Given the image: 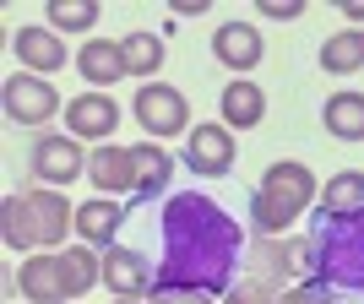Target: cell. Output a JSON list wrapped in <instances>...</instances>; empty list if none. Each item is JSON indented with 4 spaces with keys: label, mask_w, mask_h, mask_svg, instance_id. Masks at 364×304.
<instances>
[{
    "label": "cell",
    "mask_w": 364,
    "mask_h": 304,
    "mask_svg": "<svg viewBox=\"0 0 364 304\" xmlns=\"http://www.w3.org/2000/svg\"><path fill=\"white\" fill-rule=\"evenodd\" d=\"M152 304H213V293H201V288H152Z\"/></svg>",
    "instance_id": "27"
},
{
    "label": "cell",
    "mask_w": 364,
    "mask_h": 304,
    "mask_svg": "<svg viewBox=\"0 0 364 304\" xmlns=\"http://www.w3.org/2000/svg\"><path fill=\"white\" fill-rule=\"evenodd\" d=\"M131 158H136V196H131V212H141V207H152V201L168 196L174 158H168V147H158V141H136Z\"/></svg>",
    "instance_id": "9"
},
{
    "label": "cell",
    "mask_w": 364,
    "mask_h": 304,
    "mask_svg": "<svg viewBox=\"0 0 364 304\" xmlns=\"http://www.w3.org/2000/svg\"><path fill=\"white\" fill-rule=\"evenodd\" d=\"M120 223H125V207H120V201H104V196H98V201H82V207H76V228H82V239L98 244V250L114 244Z\"/></svg>",
    "instance_id": "17"
},
{
    "label": "cell",
    "mask_w": 364,
    "mask_h": 304,
    "mask_svg": "<svg viewBox=\"0 0 364 304\" xmlns=\"http://www.w3.org/2000/svg\"><path fill=\"white\" fill-rule=\"evenodd\" d=\"M158 239H164V256H158V283L152 288H201V293H228L234 277H240L245 261V228L218 207L213 196H196V190H168L158 201Z\"/></svg>",
    "instance_id": "1"
},
{
    "label": "cell",
    "mask_w": 364,
    "mask_h": 304,
    "mask_svg": "<svg viewBox=\"0 0 364 304\" xmlns=\"http://www.w3.org/2000/svg\"><path fill=\"white\" fill-rule=\"evenodd\" d=\"M76 71L87 76L92 87H114L120 76H131L125 71V49L109 44V38H87V44L76 49Z\"/></svg>",
    "instance_id": "15"
},
{
    "label": "cell",
    "mask_w": 364,
    "mask_h": 304,
    "mask_svg": "<svg viewBox=\"0 0 364 304\" xmlns=\"http://www.w3.org/2000/svg\"><path fill=\"white\" fill-rule=\"evenodd\" d=\"M213 55L228 65V71H250V65H261V33L250 28V22H223V28L213 33Z\"/></svg>",
    "instance_id": "14"
},
{
    "label": "cell",
    "mask_w": 364,
    "mask_h": 304,
    "mask_svg": "<svg viewBox=\"0 0 364 304\" xmlns=\"http://www.w3.org/2000/svg\"><path fill=\"white\" fill-rule=\"evenodd\" d=\"M261 304H283V299H261Z\"/></svg>",
    "instance_id": "33"
},
{
    "label": "cell",
    "mask_w": 364,
    "mask_h": 304,
    "mask_svg": "<svg viewBox=\"0 0 364 304\" xmlns=\"http://www.w3.org/2000/svg\"><path fill=\"white\" fill-rule=\"evenodd\" d=\"M136 125L147 131L152 141L158 136H180L185 125H191V104H185V92L180 87H168V82H141L136 92Z\"/></svg>",
    "instance_id": "4"
},
{
    "label": "cell",
    "mask_w": 364,
    "mask_h": 304,
    "mask_svg": "<svg viewBox=\"0 0 364 304\" xmlns=\"http://www.w3.org/2000/svg\"><path fill=\"white\" fill-rule=\"evenodd\" d=\"M114 304H141V299H114Z\"/></svg>",
    "instance_id": "32"
},
{
    "label": "cell",
    "mask_w": 364,
    "mask_h": 304,
    "mask_svg": "<svg viewBox=\"0 0 364 304\" xmlns=\"http://www.w3.org/2000/svg\"><path fill=\"white\" fill-rule=\"evenodd\" d=\"M283 304H343V299H337L332 288H321L316 277H310V283H299V288L283 293Z\"/></svg>",
    "instance_id": "26"
},
{
    "label": "cell",
    "mask_w": 364,
    "mask_h": 304,
    "mask_svg": "<svg viewBox=\"0 0 364 304\" xmlns=\"http://www.w3.org/2000/svg\"><path fill=\"white\" fill-rule=\"evenodd\" d=\"M168 6H174L180 16H196V11H207V0H168Z\"/></svg>",
    "instance_id": "30"
},
{
    "label": "cell",
    "mask_w": 364,
    "mask_h": 304,
    "mask_svg": "<svg viewBox=\"0 0 364 304\" xmlns=\"http://www.w3.org/2000/svg\"><path fill=\"white\" fill-rule=\"evenodd\" d=\"M256 6H261V16H277V22H289V16L304 11V0H256Z\"/></svg>",
    "instance_id": "29"
},
{
    "label": "cell",
    "mask_w": 364,
    "mask_h": 304,
    "mask_svg": "<svg viewBox=\"0 0 364 304\" xmlns=\"http://www.w3.org/2000/svg\"><path fill=\"white\" fill-rule=\"evenodd\" d=\"M321 65L332 76H353L364 65V33L359 28H343V33H332L326 44H321Z\"/></svg>",
    "instance_id": "20"
},
{
    "label": "cell",
    "mask_w": 364,
    "mask_h": 304,
    "mask_svg": "<svg viewBox=\"0 0 364 304\" xmlns=\"http://www.w3.org/2000/svg\"><path fill=\"white\" fill-rule=\"evenodd\" d=\"M185 168L201 174V180H223L228 168H234V136H228V125H196L185 136Z\"/></svg>",
    "instance_id": "5"
},
{
    "label": "cell",
    "mask_w": 364,
    "mask_h": 304,
    "mask_svg": "<svg viewBox=\"0 0 364 304\" xmlns=\"http://www.w3.org/2000/svg\"><path fill=\"white\" fill-rule=\"evenodd\" d=\"M359 207H364V174L343 168L337 180H326V196H321L316 212H359Z\"/></svg>",
    "instance_id": "23"
},
{
    "label": "cell",
    "mask_w": 364,
    "mask_h": 304,
    "mask_svg": "<svg viewBox=\"0 0 364 304\" xmlns=\"http://www.w3.org/2000/svg\"><path fill=\"white\" fill-rule=\"evenodd\" d=\"M321 120L337 141H364V92H332Z\"/></svg>",
    "instance_id": "19"
},
{
    "label": "cell",
    "mask_w": 364,
    "mask_h": 304,
    "mask_svg": "<svg viewBox=\"0 0 364 304\" xmlns=\"http://www.w3.org/2000/svg\"><path fill=\"white\" fill-rule=\"evenodd\" d=\"M16 288H22V299H33V304H65L60 256H28L22 272H16Z\"/></svg>",
    "instance_id": "13"
},
{
    "label": "cell",
    "mask_w": 364,
    "mask_h": 304,
    "mask_svg": "<svg viewBox=\"0 0 364 304\" xmlns=\"http://www.w3.org/2000/svg\"><path fill=\"white\" fill-rule=\"evenodd\" d=\"M343 16H348V22H364V0H343Z\"/></svg>",
    "instance_id": "31"
},
{
    "label": "cell",
    "mask_w": 364,
    "mask_h": 304,
    "mask_svg": "<svg viewBox=\"0 0 364 304\" xmlns=\"http://www.w3.org/2000/svg\"><path fill=\"white\" fill-rule=\"evenodd\" d=\"M310 277L332 293H364V207L359 212H316Z\"/></svg>",
    "instance_id": "2"
},
{
    "label": "cell",
    "mask_w": 364,
    "mask_h": 304,
    "mask_svg": "<svg viewBox=\"0 0 364 304\" xmlns=\"http://www.w3.org/2000/svg\"><path fill=\"white\" fill-rule=\"evenodd\" d=\"M87 180L98 190H109V196H136V158H131V147H114V141L92 147L87 152Z\"/></svg>",
    "instance_id": "12"
},
{
    "label": "cell",
    "mask_w": 364,
    "mask_h": 304,
    "mask_svg": "<svg viewBox=\"0 0 364 304\" xmlns=\"http://www.w3.org/2000/svg\"><path fill=\"white\" fill-rule=\"evenodd\" d=\"M98 22V0H49V28L55 33H87Z\"/></svg>",
    "instance_id": "24"
},
{
    "label": "cell",
    "mask_w": 364,
    "mask_h": 304,
    "mask_svg": "<svg viewBox=\"0 0 364 304\" xmlns=\"http://www.w3.org/2000/svg\"><path fill=\"white\" fill-rule=\"evenodd\" d=\"M218 109H223V125H240V131H250V125L267 120V92H261L256 82L234 76V82L223 87V98H218Z\"/></svg>",
    "instance_id": "16"
},
{
    "label": "cell",
    "mask_w": 364,
    "mask_h": 304,
    "mask_svg": "<svg viewBox=\"0 0 364 304\" xmlns=\"http://www.w3.org/2000/svg\"><path fill=\"white\" fill-rule=\"evenodd\" d=\"M11 44L22 55V65H33V71H60L65 65V38L55 28H22Z\"/></svg>",
    "instance_id": "18"
},
{
    "label": "cell",
    "mask_w": 364,
    "mask_h": 304,
    "mask_svg": "<svg viewBox=\"0 0 364 304\" xmlns=\"http://www.w3.org/2000/svg\"><path fill=\"white\" fill-rule=\"evenodd\" d=\"M0 217H6V244H11V250H28V244H33V228H28V207H22V196H6Z\"/></svg>",
    "instance_id": "25"
},
{
    "label": "cell",
    "mask_w": 364,
    "mask_h": 304,
    "mask_svg": "<svg viewBox=\"0 0 364 304\" xmlns=\"http://www.w3.org/2000/svg\"><path fill=\"white\" fill-rule=\"evenodd\" d=\"M120 49H125V71L141 76V82H152V71H158V65H164V55H168L158 33H125Z\"/></svg>",
    "instance_id": "21"
},
{
    "label": "cell",
    "mask_w": 364,
    "mask_h": 304,
    "mask_svg": "<svg viewBox=\"0 0 364 304\" xmlns=\"http://www.w3.org/2000/svg\"><path fill=\"white\" fill-rule=\"evenodd\" d=\"M60 272H65V299H82V293L104 277V261L92 256L87 244H76V250H65V256H60Z\"/></svg>",
    "instance_id": "22"
},
{
    "label": "cell",
    "mask_w": 364,
    "mask_h": 304,
    "mask_svg": "<svg viewBox=\"0 0 364 304\" xmlns=\"http://www.w3.org/2000/svg\"><path fill=\"white\" fill-rule=\"evenodd\" d=\"M104 283L120 293V299H141V293H152L158 272L147 266L141 250H131V244H109V250H104Z\"/></svg>",
    "instance_id": "10"
},
{
    "label": "cell",
    "mask_w": 364,
    "mask_h": 304,
    "mask_svg": "<svg viewBox=\"0 0 364 304\" xmlns=\"http://www.w3.org/2000/svg\"><path fill=\"white\" fill-rule=\"evenodd\" d=\"M261 299H272L261 283H240V288H228V293H223V304H261Z\"/></svg>",
    "instance_id": "28"
},
{
    "label": "cell",
    "mask_w": 364,
    "mask_h": 304,
    "mask_svg": "<svg viewBox=\"0 0 364 304\" xmlns=\"http://www.w3.org/2000/svg\"><path fill=\"white\" fill-rule=\"evenodd\" d=\"M65 125H71V136H92V141H109L114 136V125H120V104L109 98V92H76L71 104H65Z\"/></svg>",
    "instance_id": "11"
},
{
    "label": "cell",
    "mask_w": 364,
    "mask_h": 304,
    "mask_svg": "<svg viewBox=\"0 0 364 304\" xmlns=\"http://www.w3.org/2000/svg\"><path fill=\"white\" fill-rule=\"evenodd\" d=\"M33 174L49 185H71L76 174H87V152L76 136H33Z\"/></svg>",
    "instance_id": "6"
},
{
    "label": "cell",
    "mask_w": 364,
    "mask_h": 304,
    "mask_svg": "<svg viewBox=\"0 0 364 304\" xmlns=\"http://www.w3.org/2000/svg\"><path fill=\"white\" fill-rule=\"evenodd\" d=\"M0 98H6V114H11L16 125H44L55 109H60V92L49 87L44 76H11L6 87H0Z\"/></svg>",
    "instance_id": "7"
},
{
    "label": "cell",
    "mask_w": 364,
    "mask_h": 304,
    "mask_svg": "<svg viewBox=\"0 0 364 304\" xmlns=\"http://www.w3.org/2000/svg\"><path fill=\"white\" fill-rule=\"evenodd\" d=\"M310 201H316V174L304 163H272L250 190V223L256 234H283L289 223H299Z\"/></svg>",
    "instance_id": "3"
},
{
    "label": "cell",
    "mask_w": 364,
    "mask_h": 304,
    "mask_svg": "<svg viewBox=\"0 0 364 304\" xmlns=\"http://www.w3.org/2000/svg\"><path fill=\"white\" fill-rule=\"evenodd\" d=\"M22 207H28V228H33V244H60L65 228L76 223V207L55 190V185H44V190H28L22 196Z\"/></svg>",
    "instance_id": "8"
}]
</instances>
